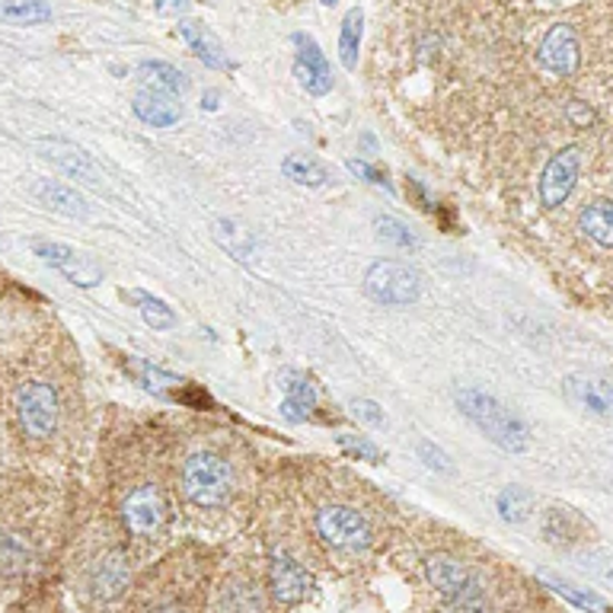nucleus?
I'll use <instances>...</instances> for the list:
<instances>
[{"mask_svg": "<svg viewBox=\"0 0 613 613\" xmlns=\"http://www.w3.org/2000/svg\"><path fill=\"white\" fill-rule=\"evenodd\" d=\"M457 406L492 444H498L508 454H524L531 447V428L527 422L512 413L505 403H498L492 393L466 387L457 393Z\"/></svg>", "mask_w": 613, "mask_h": 613, "instance_id": "obj_1", "label": "nucleus"}, {"mask_svg": "<svg viewBox=\"0 0 613 613\" xmlns=\"http://www.w3.org/2000/svg\"><path fill=\"white\" fill-rule=\"evenodd\" d=\"M182 492L198 508H218L234 492V473L218 454H192L182 466Z\"/></svg>", "mask_w": 613, "mask_h": 613, "instance_id": "obj_2", "label": "nucleus"}, {"mask_svg": "<svg viewBox=\"0 0 613 613\" xmlns=\"http://www.w3.org/2000/svg\"><path fill=\"white\" fill-rule=\"evenodd\" d=\"M13 413H17V422H20L26 438L46 442L58 432L61 403H58L55 387L46 380H23L13 393Z\"/></svg>", "mask_w": 613, "mask_h": 613, "instance_id": "obj_3", "label": "nucleus"}, {"mask_svg": "<svg viewBox=\"0 0 613 613\" xmlns=\"http://www.w3.org/2000/svg\"><path fill=\"white\" fill-rule=\"evenodd\" d=\"M365 291L384 307H409L418 300L422 281L409 266L384 259V263H374L365 275Z\"/></svg>", "mask_w": 613, "mask_h": 613, "instance_id": "obj_4", "label": "nucleus"}, {"mask_svg": "<svg viewBox=\"0 0 613 613\" xmlns=\"http://www.w3.org/2000/svg\"><path fill=\"white\" fill-rule=\"evenodd\" d=\"M317 534L333 550L358 553L370 543V524L368 517L355 512L352 505H326L317 515Z\"/></svg>", "mask_w": 613, "mask_h": 613, "instance_id": "obj_5", "label": "nucleus"}, {"mask_svg": "<svg viewBox=\"0 0 613 613\" xmlns=\"http://www.w3.org/2000/svg\"><path fill=\"white\" fill-rule=\"evenodd\" d=\"M122 517L131 537L148 540L154 534H160L164 524H167V498H164V492L157 490V486H138L135 492H128V498H125L122 505Z\"/></svg>", "mask_w": 613, "mask_h": 613, "instance_id": "obj_6", "label": "nucleus"}, {"mask_svg": "<svg viewBox=\"0 0 613 613\" xmlns=\"http://www.w3.org/2000/svg\"><path fill=\"white\" fill-rule=\"evenodd\" d=\"M269 589L271 597H275V604L295 607V604L310 597V591H314V575L297 563L291 553H271Z\"/></svg>", "mask_w": 613, "mask_h": 613, "instance_id": "obj_7", "label": "nucleus"}, {"mask_svg": "<svg viewBox=\"0 0 613 613\" xmlns=\"http://www.w3.org/2000/svg\"><path fill=\"white\" fill-rule=\"evenodd\" d=\"M579 170H582V150L579 148H563L560 154H553V160L543 167V176H540L537 192L543 208H556L572 196Z\"/></svg>", "mask_w": 613, "mask_h": 613, "instance_id": "obj_8", "label": "nucleus"}, {"mask_svg": "<svg viewBox=\"0 0 613 613\" xmlns=\"http://www.w3.org/2000/svg\"><path fill=\"white\" fill-rule=\"evenodd\" d=\"M563 390L565 399L572 406H579L585 416L613 425V380L591 377V374H572L563 380Z\"/></svg>", "mask_w": 613, "mask_h": 613, "instance_id": "obj_9", "label": "nucleus"}, {"mask_svg": "<svg viewBox=\"0 0 613 613\" xmlns=\"http://www.w3.org/2000/svg\"><path fill=\"white\" fill-rule=\"evenodd\" d=\"M128 582H131V563H128V556H125L122 550H109V553H102L97 563L90 565L83 589H87V594L93 601L109 604V601H116L128 589Z\"/></svg>", "mask_w": 613, "mask_h": 613, "instance_id": "obj_10", "label": "nucleus"}, {"mask_svg": "<svg viewBox=\"0 0 613 613\" xmlns=\"http://www.w3.org/2000/svg\"><path fill=\"white\" fill-rule=\"evenodd\" d=\"M297 58H295V77L300 80V87L314 97H323L333 90V68L326 61V55L319 51V46L310 36H295Z\"/></svg>", "mask_w": 613, "mask_h": 613, "instance_id": "obj_11", "label": "nucleus"}, {"mask_svg": "<svg viewBox=\"0 0 613 613\" xmlns=\"http://www.w3.org/2000/svg\"><path fill=\"white\" fill-rule=\"evenodd\" d=\"M537 58L550 75H575V68H579V39H575L572 26H553V29L543 36V42H540Z\"/></svg>", "mask_w": 613, "mask_h": 613, "instance_id": "obj_12", "label": "nucleus"}, {"mask_svg": "<svg viewBox=\"0 0 613 613\" xmlns=\"http://www.w3.org/2000/svg\"><path fill=\"white\" fill-rule=\"evenodd\" d=\"M36 256H42V263H49L51 269H58L68 281H75L80 288H93L102 281V271L93 263H87L77 249L65 244H36Z\"/></svg>", "mask_w": 613, "mask_h": 613, "instance_id": "obj_13", "label": "nucleus"}, {"mask_svg": "<svg viewBox=\"0 0 613 613\" xmlns=\"http://www.w3.org/2000/svg\"><path fill=\"white\" fill-rule=\"evenodd\" d=\"M39 148L46 150V157L58 170H65L75 179H83V182H99L97 164L90 160V154H83V150L68 145V141H39Z\"/></svg>", "mask_w": 613, "mask_h": 613, "instance_id": "obj_14", "label": "nucleus"}, {"mask_svg": "<svg viewBox=\"0 0 613 613\" xmlns=\"http://www.w3.org/2000/svg\"><path fill=\"white\" fill-rule=\"evenodd\" d=\"M135 116L145 125H154V128H170L182 119V109L179 102L170 97V93H157V90H141L135 102H131Z\"/></svg>", "mask_w": 613, "mask_h": 613, "instance_id": "obj_15", "label": "nucleus"}, {"mask_svg": "<svg viewBox=\"0 0 613 613\" xmlns=\"http://www.w3.org/2000/svg\"><path fill=\"white\" fill-rule=\"evenodd\" d=\"M179 36H182V42L189 49L196 51L198 61H205L208 68H215V71H227L230 68V61L224 55V46L215 39L211 29H205L201 23H182L179 26Z\"/></svg>", "mask_w": 613, "mask_h": 613, "instance_id": "obj_16", "label": "nucleus"}, {"mask_svg": "<svg viewBox=\"0 0 613 613\" xmlns=\"http://www.w3.org/2000/svg\"><path fill=\"white\" fill-rule=\"evenodd\" d=\"M32 196L39 198L46 208L58 211V215H68V218H87V211H90L87 201H83V196H80L77 189L61 186V182H51V179L39 182V186L32 189Z\"/></svg>", "mask_w": 613, "mask_h": 613, "instance_id": "obj_17", "label": "nucleus"}, {"mask_svg": "<svg viewBox=\"0 0 613 613\" xmlns=\"http://www.w3.org/2000/svg\"><path fill=\"white\" fill-rule=\"evenodd\" d=\"M138 77H141V83L148 87V90H157V93H186L189 90V77L182 75L179 68H172L167 61H145L141 68H138Z\"/></svg>", "mask_w": 613, "mask_h": 613, "instance_id": "obj_18", "label": "nucleus"}, {"mask_svg": "<svg viewBox=\"0 0 613 613\" xmlns=\"http://www.w3.org/2000/svg\"><path fill=\"white\" fill-rule=\"evenodd\" d=\"M582 234L591 237L594 244L613 249V201H591L579 215Z\"/></svg>", "mask_w": 613, "mask_h": 613, "instance_id": "obj_19", "label": "nucleus"}, {"mask_svg": "<svg viewBox=\"0 0 613 613\" xmlns=\"http://www.w3.org/2000/svg\"><path fill=\"white\" fill-rule=\"evenodd\" d=\"M314 406H317V390H314V384L304 380V377H288V384H285V399H281V413H285V418L304 422V418L314 413Z\"/></svg>", "mask_w": 613, "mask_h": 613, "instance_id": "obj_20", "label": "nucleus"}, {"mask_svg": "<svg viewBox=\"0 0 613 613\" xmlns=\"http://www.w3.org/2000/svg\"><path fill=\"white\" fill-rule=\"evenodd\" d=\"M51 20V7L46 0H0V23L39 26Z\"/></svg>", "mask_w": 613, "mask_h": 613, "instance_id": "obj_21", "label": "nucleus"}, {"mask_svg": "<svg viewBox=\"0 0 613 613\" xmlns=\"http://www.w3.org/2000/svg\"><path fill=\"white\" fill-rule=\"evenodd\" d=\"M362 36H365V10L352 7L345 13L343 29H339V58L348 71L358 68V49H362Z\"/></svg>", "mask_w": 613, "mask_h": 613, "instance_id": "obj_22", "label": "nucleus"}, {"mask_svg": "<svg viewBox=\"0 0 613 613\" xmlns=\"http://www.w3.org/2000/svg\"><path fill=\"white\" fill-rule=\"evenodd\" d=\"M215 240H218L230 256H237V259H249L253 249H256L253 234L246 230L244 224L230 221V218H218V221H215Z\"/></svg>", "mask_w": 613, "mask_h": 613, "instance_id": "obj_23", "label": "nucleus"}, {"mask_svg": "<svg viewBox=\"0 0 613 613\" xmlns=\"http://www.w3.org/2000/svg\"><path fill=\"white\" fill-rule=\"evenodd\" d=\"M281 172L297 182V186H307V189H319L323 182H326V170L319 167L314 157H307V154H291V157H285L281 160Z\"/></svg>", "mask_w": 613, "mask_h": 613, "instance_id": "obj_24", "label": "nucleus"}, {"mask_svg": "<svg viewBox=\"0 0 613 613\" xmlns=\"http://www.w3.org/2000/svg\"><path fill=\"white\" fill-rule=\"evenodd\" d=\"M550 589L556 591L560 597H565L568 604H575V607H582V611L591 613H607V604L597 597V594H591V591L579 589V585H572V582H563V579H553V575H540Z\"/></svg>", "mask_w": 613, "mask_h": 613, "instance_id": "obj_25", "label": "nucleus"}, {"mask_svg": "<svg viewBox=\"0 0 613 613\" xmlns=\"http://www.w3.org/2000/svg\"><path fill=\"white\" fill-rule=\"evenodd\" d=\"M498 512H502L505 521H512V524L527 521L531 512H534V492H527L524 486H508V490L498 495Z\"/></svg>", "mask_w": 613, "mask_h": 613, "instance_id": "obj_26", "label": "nucleus"}, {"mask_svg": "<svg viewBox=\"0 0 613 613\" xmlns=\"http://www.w3.org/2000/svg\"><path fill=\"white\" fill-rule=\"evenodd\" d=\"M377 237L384 240V244L399 246V249H406V246H416V237L409 234V227L403 221H396L390 215H384V218H377Z\"/></svg>", "mask_w": 613, "mask_h": 613, "instance_id": "obj_27", "label": "nucleus"}, {"mask_svg": "<svg viewBox=\"0 0 613 613\" xmlns=\"http://www.w3.org/2000/svg\"><path fill=\"white\" fill-rule=\"evenodd\" d=\"M141 317L154 329H172L176 326V314H172L164 300H157V297L141 295Z\"/></svg>", "mask_w": 613, "mask_h": 613, "instance_id": "obj_28", "label": "nucleus"}, {"mask_svg": "<svg viewBox=\"0 0 613 613\" xmlns=\"http://www.w3.org/2000/svg\"><path fill=\"white\" fill-rule=\"evenodd\" d=\"M128 368L138 374V380H141L148 390H160V387H176V384H182L179 377H172V374H167V370L160 368H150L145 362H128Z\"/></svg>", "mask_w": 613, "mask_h": 613, "instance_id": "obj_29", "label": "nucleus"}, {"mask_svg": "<svg viewBox=\"0 0 613 613\" xmlns=\"http://www.w3.org/2000/svg\"><path fill=\"white\" fill-rule=\"evenodd\" d=\"M339 444H343V447L348 451V454H352V457H362V461H370V464H377V461H380V451H377V444H370L368 438L339 435Z\"/></svg>", "mask_w": 613, "mask_h": 613, "instance_id": "obj_30", "label": "nucleus"}, {"mask_svg": "<svg viewBox=\"0 0 613 613\" xmlns=\"http://www.w3.org/2000/svg\"><path fill=\"white\" fill-rule=\"evenodd\" d=\"M352 413H355L358 422H365L370 428H384V425H387L384 409H380L377 403H370V399H355V403H352Z\"/></svg>", "mask_w": 613, "mask_h": 613, "instance_id": "obj_31", "label": "nucleus"}, {"mask_svg": "<svg viewBox=\"0 0 613 613\" xmlns=\"http://www.w3.org/2000/svg\"><path fill=\"white\" fill-rule=\"evenodd\" d=\"M418 454H422L425 466H432V469H438V473H451V469H454V466H451V457L444 454L442 447H435V444L422 442L418 444Z\"/></svg>", "mask_w": 613, "mask_h": 613, "instance_id": "obj_32", "label": "nucleus"}, {"mask_svg": "<svg viewBox=\"0 0 613 613\" xmlns=\"http://www.w3.org/2000/svg\"><path fill=\"white\" fill-rule=\"evenodd\" d=\"M348 170L355 172V176H362V179H368V182H374V186H384V189H390V182H387V172L374 170V167H368L365 160H348Z\"/></svg>", "mask_w": 613, "mask_h": 613, "instance_id": "obj_33", "label": "nucleus"}, {"mask_svg": "<svg viewBox=\"0 0 613 613\" xmlns=\"http://www.w3.org/2000/svg\"><path fill=\"white\" fill-rule=\"evenodd\" d=\"M157 17H182L189 10V0H154Z\"/></svg>", "mask_w": 613, "mask_h": 613, "instance_id": "obj_34", "label": "nucleus"}, {"mask_svg": "<svg viewBox=\"0 0 613 613\" xmlns=\"http://www.w3.org/2000/svg\"><path fill=\"white\" fill-rule=\"evenodd\" d=\"M568 119L585 128L589 122H594V112H591V109L585 106V102H582V99H572V106H568Z\"/></svg>", "mask_w": 613, "mask_h": 613, "instance_id": "obj_35", "label": "nucleus"}, {"mask_svg": "<svg viewBox=\"0 0 613 613\" xmlns=\"http://www.w3.org/2000/svg\"><path fill=\"white\" fill-rule=\"evenodd\" d=\"M148 613H192L186 604H176V601H167V604H157V607H150Z\"/></svg>", "mask_w": 613, "mask_h": 613, "instance_id": "obj_36", "label": "nucleus"}, {"mask_svg": "<svg viewBox=\"0 0 613 613\" xmlns=\"http://www.w3.org/2000/svg\"><path fill=\"white\" fill-rule=\"evenodd\" d=\"M323 7H333V3H339V0H319Z\"/></svg>", "mask_w": 613, "mask_h": 613, "instance_id": "obj_37", "label": "nucleus"}]
</instances>
